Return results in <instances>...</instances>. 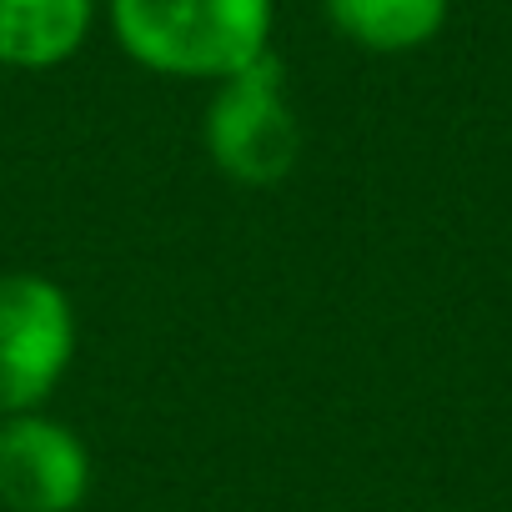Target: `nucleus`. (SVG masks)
I'll use <instances>...</instances> for the list:
<instances>
[{"instance_id":"nucleus-1","label":"nucleus","mask_w":512,"mask_h":512,"mask_svg":"<svg viewBox=\"0 0 512 512\" xmlns=\"http://www.w3.org/2000/svg\"><path fill=\"white\" fill-rule=\"evenodd\" d=\"M116 46L166 81H226L272 56L277 0H106Z\"/></svg>"},{"instance_id":"nucleus-2","label":"nucleus","mask_w":512,"mask_h":512,"mask_svg":"<svg viewBox=\"0 0 512 512\" xmlns=\"http://www.w3.org/2000/svg\"><path fill=\"white\" fill-rule=\"evenodd\" d=\"M302 116L287 86L282 56H262L246 71L211 86V101L201 111V146L241 191H272L282 186L302 161Z\"/></svg>"},{"instance_id":"nucleus-3","label":"nucleus","mask_w":512,"mask_h":512,"mask_svg":"<svg viewBox=\"0 0 512 512\" xmlns=\"http://www.w3.org/2000/svg\"><path fill=\"white\" fill-rule=\"evenodd\" d=\"M81 347L71 292L46 272H0V417L41 412Z\"/></svg>"},{"instance_id":"nucleus-4","label":"nucleus","mask_w":512,"mask_h":512,"mask_svg":"<svg viewBox=\"0 0 512 512\" xmlns=\"http://www.w3.org/2000/svg\"><path fill=\"white\" fill-rule=\"evenodd\" d=\"M91 497V447L61 417H0V502L11 512H81Z\"/></svg>"},{"instance_id":"nucleus-5","label":"nucleus","mask_w":512,"mask_h":512,"mask_svg":"<svg viewBox=\"0 0 512 512\" xmlns=\"http://www.w3.org/2000/svg\"><path fill=\"white\" fill-rule=\"evenodd\" d=\"M106 0H0V71H56L76 61Z\"/></svg>"},{"instance_id":"nucleus-6","label":"nucleus","mask_w":512,"mask_h":512,"mask_svg":"<svg viewBox=\"0 0 512 512\" xmlns=\"http://www.w3.org/2000/svg\"><path fill=\"white\" fill-rule=\"evenodd\" d=\"M332 31L367 56H412L432 46L452 16V0H322Z\"/></svg>"}]
</instances>
